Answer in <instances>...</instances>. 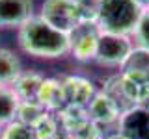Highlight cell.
I'll return each instance as SVG.
<instances>
[{"instance_id":"obj_1","label":"cell","mask_w":149,"mask_h":139,"mask_svg":"<svg viewBox=\"0 0 149 139\" xmlns=\"http://www.w3.org/2000/svg\"><path fill=\"white\" fill-rule=\"evenodd\" d=\"M19 46L22 52L43 59L63 58L71 50V35L56 30L45 19L34 15L19 28Z\"/></svg>"},{"instance_id":"obj_2","label":"cell","mask_w":149,"mask_h":139,"mask_svg":"<svg viewBox=\"0 0 149 139\" xmlns=\"http://www.w3.org/2000/svg\"><path fill=\"white\" fill-rule=\"evenodd\" d=\"M143 8L134 0H101L95 24L101 32L132 35Z\"/></svg>"},{"instance_id":"obj_3","label":"cell","mask_w":149,"mask_h":139,"mask_svg":"<svg viewBox=\"0 0 149 139\" xmlns=\"http://www.w3.org/2000/svg\"><path fill=\"white\" fill-rule=\"evenodd\" d=\"M134 48V41L130 35H121V34H108L101 32L99 34V43H97V54L95 61L102 67H119L125 63L129 54Z\"/></svg>"},{"instance_id":"obj_4","label":"cell","mask_w":149,"mask_h":139,"mask_svg":"<svg viewBox=\"0 0 149 139\" xmlns=\"http://www.w3.org/2000/svg\"><path fill=\"white\" fill-rule=\"evenodd\" d=\"M39 17L45 19L56 30L65 32L69 35L78 24H82L78 6L74 0H45Z\"/></svg>"},{"instance_id":"obj_5","label":"cell","mask_w":149,"mask_h":139,"mask_svg":"<svg viewBox=\"0 0 149 139\" xmlns=\"http://www.w3.org/2000/svg\"><path fill=\"white\" fill-rule=\"evenodd\" d=\"M99 34H101V30L97 28L95 22H82V24H78L71 32V50H69V54L77 61H82V63L95 61Z\"/></svg>"},{"instance_id":"obj_6","label":"cell","mask_w":149,"mask_h":139,"mask_svg":"<svg viewBox=\"0 0 149 139\" xmlns=\"http://www.w3.org/2000/svg\"><path fill=\"white\" fill-rule=\"evenodd\" d=\"M116 132L125 139H149V106L140 104L123 111Z\"/></svg>"},{"instance_id":"obj_7","label":"cell","mask_w":149,"mask_h":139,"mask_svg":"<svg viewBox=\"0 0 149 139\" xmlns=\"http://www.w3.org/2000/svg\"><path fill=\"white\" fill-rule=\"evenodd\" d=\"M90 120L97 126H110V124H118V120L121 117V109L118 108V104L114 102V98L104 91H97L93 95V98L90 100V104L86 106Z\"/></svg>"},{"instance_id":"obj_8","label":"cell","mask_w":149,"mask_h":139,"mask_svg":"<svg viewBox=\"0 0 149 139\" xmlns=\"http://www.w3.org/2000/svg\"><path fill=\"white\" fill-rule=\"evenodd\" d=\"M32 17V0H0V28H21Z\"/></svg>"},{"instance_id":"obj_9","label":"cell","mask_w":149,"mask_h":139,"mask_svg":"<svg viewBox=\"0 0 149 139\" xmlns=\"http://www.w3.org/2000/svg\"><path fill=\"white\" fill-rule=\"evenodd\" d=\"M62 85H63L67 106L86 108L90 104V100L93 98V95L97 93L93 83L88 78H82V76H65L62 78Z\"/></svg>"},{"instance_id":"obj_10","label":"cell","mask_w":149,"mask_h":139,"mask_svg":"<svg viewBox=\"0 0 149 139\" xmlns=\"http://www.w3.org/2000/svg\"><path fill=\"white\" fill-rule=\"evenodd\" d=\"M37 102L50 111V113H58L62 111L67 102H65V93L62 85V78H45L41 83L39 91H37Z\"/></svg>"},{"instance_id":"obj_11","label":"cell","mask_w":149,"mask_h":139,"mask_svg":"<svg viewBox=\"0 0 149 139\" xmlns=\"http://www.w3.org/2000/svg\"><path fill=\"white\" fill-rule=\"evenodd\" d=\"M121 74L132 78L136 82L149 83V50L134 46L125 63L121 65Z\"/></svg>"},{"instance_id":"obj_12","label":"cell","mask_w":149,"mask_h":139,"mask_svg":"<svg viewBox=\"0 0 149 139\" xmlns=\"http://www.w3.org/2000/svg\"><path fill=\"white\" fill-rule=\"evenodd\" d=\"M21 74L22 65L19 56L8 48H0V85H13Z\"/></svg>"},{"instance_id":"obj_13","label":"cell","mask_w":149,"mask_h":139,"mask_svg":"<svg viewBox=\"0 0 149 139\" xmlns=\"http://www.w3.org/2000/svg\"><path fill=\"white\" fill-rule=\"evenodd\" d=\"M43 80H45V76H41V74H37L34 71H30V72L22 71V74L15 80V83H13L11 87L15 89L17 96L21 100H36L37 91H39Z\"/></svg>"},{"instance_id":"obj_14","label":"cell","mask_w":149,"mask_h":139,"mask_svg":"<svg viewBox=\"0 0 149 139\" xmlns=\"http://www.w3.org/2000/svg\"><path fill=\"white\" fill-rule=\"evenodd\" d=\"M21 104V98L17 96L15 89L11 85H0V126L13 122Z\"/></svg>"},{"instance_id":"obj_15","label":"cell","mask_w":149,"mask_h":139,"mask_svg":"<svg viewBox=\"0 0 149 139\" xmlns=\"http://www.w3.org/2000/svg\"><path fill=\"white\" fill-rule=\"evenodd\" d=\"M47 113H49V111H47L37 100H21L17 115H15V120L21 122V124H26V126L34 128Z\"/></svg>"},{"instance_id":"obj_16","label":"cell","mask_w":149,"mask_h":139,"mask_svg":"<svg viewBox=\"0 0 149 139\" xmlns=\"http://www.w3.org/2000/svg\"><path fill=\"white\" fill-rule=\"evenodd\" d=\"M130 37L134 39V46L149 50V8L143 9L142 17H140V21H138V24H136Z\"/></svg>"},{"instance_id":"obj_17","label":"cell","mask_w":149,"mask_h":139,"mask_svg":"<svg viewBox=\"0 0 149 139\" xmlns=\"http://www.w3.org/2000/svg\"><path fill=\"white\" fill-rule=\"evenodd\" d=\"M0 139H36V136H34V128L13 120V122H9L2 128Z\"/></svg>"},{"instance_id":"obj_18","label":"cell","mask_w":149,"mask_h":139,"mask_svg":"<svg viewBox=\"0 0 149 139\" xmlns=\"http://www.w3.org/2000/svg\"><path fill=\"white\" fill-rule=\"evenodd\" d=\"M78 6L82 22H95L97 21V11H99L101 0H74Z\"/></svg>"},{"instance_id":"obj_19","label":"cell","mask_w":149,"mask_h":139,"mask_svg":"<svg viewBox=\"0 0 149 139\" xmlns=\"http://www.w3.org/2000/svg\"><path fill=\"white\" fill-rule=\"evenodd\" d=\"M102 139H125V137L119 136V133L116 132V133H104V137H102Z\"/></svg>"},{"instance_id":"obj_20","label":"cell","mask_w":149,"mask_h":139,"mask_svg":"<svg viewBox=\"0 0 149 139\" xmlns=\"http://www.w3.org/2000/svg\"><path fill=\"white\" fill-rule=\"evenodd\" d=\"M134 2H136L140 8H143V9H147V8H149V0H134Z\"/></svg>"},{"instance_id":"obj_21","label":"cell","mask_w":149,"mask_h":139,"mask_svg":"<svg viewBox=\"0 0 149 139\" xmlns=\"http://www.w3.org/2000/svg\"><path fill=\"white\" fill-rule=\"evenodd\" d=\"M0 132H2V126H0Z\"/></svg>"}]
</instances>
